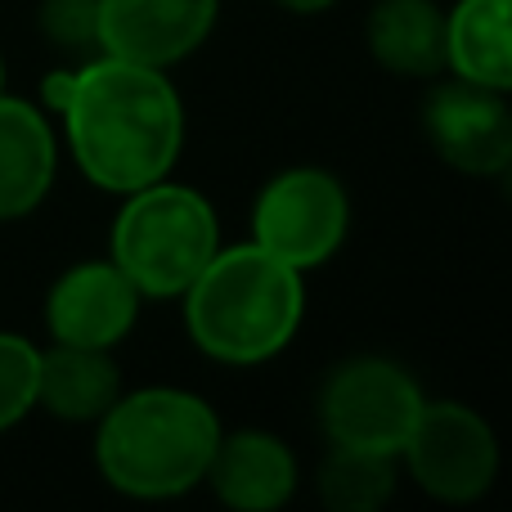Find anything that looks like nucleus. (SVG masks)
I'll use <instances>...</instances> for the list:
<instances>
[{
	"label": "nucleus",
	"mask_w": 512,
	"mask_h": 512,
	"mask_svg": "<svg viewBox=\"0 0 512 512\" xmlns=\"http://www.w3.org/2000/svg\"><path fill=\"white\" fill-rule=\"evenodd\" d=\"M63 117L81 171L113 194H135L167 176L185 135V113L162 68L113 54L72 72Z\"/></svg>",
	"instance_id": "obj_1"
},
{
	"label": "nucleus",
	"mask_w": 512,
	"mask_h": 512,
	"mask_svg": "<svg viewBox=\"0 0 512 512\" xmlns=\"http://www.w3.org/2000/svg\"><path fill=\"white\" fill-rule=\"evenodd\" d=\"M194 342L212 360L261 364L292 342L301 324V270L265 252L261 243L216 252L185 292Z\"/></svg>",
	"instance_id": "obj_2"
},
{
	"label": "nucleus",
	"mask_w": 512,
	"mask_h": 512,
	"mask_svg": "<svg viewBox=\"0 0 512 512\" xmlns=\"http://www.w3.org/2000/svg\"><path fill=\"white\" fill-rule=\"evenodd\" d=\"M221 423L207 400L153 387L113 400L99 427V472L135 499H171L207 477Z\"/></svg>",
	"instance_id": "obj_3"
},
{
	"label": "nucleus",
	"mask_w": 512,
	"mask_h": 512,
	"mask_svg": "<svg viewBox=\"0 0 512 512\" xmlns=\"http://www.w3.org/2000/svg\"><path fill=\"white\" fill-rule=\"evenodd\" d=\"M221 252L216 212L185 185H153L126 198L113 225V265L140 288V297H180Z\"/></svg>",
	"instance_id": "obj_4"
},
{
	"label": "nucleus",
	"mask_w": 512,
	"mask_h": 512,
	"mask_svg": "<svg viewBox=\"0 0 512 512\" xmlns=\"http://www.w3.org/2000/svg\"><path fill=\"white\" fill-rule=\"evenodd\" d=\"M423 405V391L405 369L387 360H351L324 387V432L346 450H373L396 459Z\"/></svg>",
	"instance_id": "obj_5"
},
{
	"label": "nucleus",
	"mask_w": 512,
	"mask_h": 512,
	"mask_svg": "<svg viewBox=\"0 0 512 512\" xmlns=\"http://www.w3.org/2000/svg\"><path fill=\"white\" fill-rule=\"evenodd\" d=\"M346 189L328 171H283L261 189L252 212V243L288 261L292 270H315L346 239Z\"/></svg>",
	"instance_id": "obj_6"
},
{
	"label": "nucleus",
	"mask_w": 512,
	"mask_h": 512,
	"mask_svg": "<svg viewBox=\"0 0 512 512\" xmlns=\"http://www.w3.org/2000/svg\"><path fill=\"white\" fill-rule=\"evenodd\" d=\"M414 481L427 495L445 499V504H468L481 499L495 486L499 472V445L495 432L486 427V418L472 414L468 405H423L409 441L400 445Z\"/></svg>",
	"instance_id": "obj_7"
},
{
	"label": "nucleus",
	"mask_w": 512,
	"mask_h": 512,
	"mask_svg": "<svg viewBox=\"0 0 512 512\" xmlns=\"http://www.w3.org/2000/svg\"><path fill=\"white\" fill-rule=\"evenodd\" d=\"M423 117L436 153L450 167L468 176H495L512 167V113L504 108L499 90L459 77L432 90Z\"/></svg>",
	"instance_id": "obj_8"
},
{
	"label": "nucleus",
	"mask_w": 512,
	"mask_h": 512,
	"mask_svg": "<svg viewBox=\"0 0 512 512\" xmlns=\"http://www.w3.org/2000/svg\"><path fill=\"white\" fill-rule=\"evenodd\" d=\"M216 23V0H99L104 54L144 68L194 54Z\"/></svg>",
	"instance_id": "obj_9"
},
{
	"label": "nucleus",
	"mask_w": 512,
	"mask_h": 512,
	"mask_svg": "<svg viewBox=\"0 0 512 512\" xmlns=\"http://www.w3.org/2000/svg\"><path fill=\"white\" fill-rule=\"evenodd\" d=\"M140 310V288L113 261H90L68 270L50 292V328L59 342L99 346L122 342Z\"/></svg>",
	"instance_id": "obj_10"
},
{
	"label": "nucleus",
	"mask_w": 512,
	"mask_h": 512,
	"mask_svg": "<svg viewBox=\"0 0 512 512\" xmlns=\"http://www.w3.org/2000/svg\"><path fill=\"white\" fill-rule=\"evenodd\" d=\"M207 481L230 508L270 512L288 504L292 490H297V463H292V450L279 436L239 432L216 441V454L207 463Z\"/></svg>",
	"instance_id": "obj_11"
},
{
	"label": "nucleus",
	"mask_w": 512,
	"mask_h": 512,
	"mask_svg": "<svg viewBox=\"0 0 512 512\" xmlns=\"http://www.w3.org/2000/svg\"><path fill=\"white\" fill-rule=\"evenodd\" d=\"M54 180V140L23 99H0V221L32 212Z\"/></svg>",
	"instance_id": "obj_12"
},
{
	"label": "nucleus",
	"mask_w": 512,
	"mask_h": 512,
	"mask_svg": "<svg viewBox=\"0 0 512 512\" xmlns=\"http://www.w3.org/2000/svg\"><path fill=\"white\" fill-rule=\"evenodd\" d=\"M445 63L463 81L512 90V0H459L445 18Z\"/></svg>",
	"instance_id": "obj_13"
},
{
	"label": "nucleus",
	"mask_w": 512,
	"mask_h": 512,
	"mask_svg": "<svg viewBox=\"0 0 512 512\" xmlns=\"http://www.w3.org/2000/svg\"><path fill=\"white\" fill-rule=\"evenodd\" d=\"M117 387H122L117 382V364L99 346L59 342L50 355H41L36 400L59 418H72V423L104 418L117 400Z\"/></svg>",
	"instance_id": "obj_14"
},
{
	"label": "nucleus",
	"mask_w": 512,
	"mask_h": 512,
	"mask_svg": "<svg viewBox=\"0 0 512 512\" xmlns=\"http://www.w3.org/2000/svg\"><path fill=\"white\" fill-rule=\"evenodd\" d=\"M369 50L400 77H432L445 68V14L432 0H378L369 14Z\"/></svg>",
	"instance_id": "obj_15"
},
{
	"label": "nucleus",
	"mask_w": 512,
	"mask_h": 512,
	"mask_svg": "<svg viewBox=\"0 0 512 512\" xmlns=\"http://www.w3.org/2000/svg\"><path fill=\"white\" fill-rule=\"evenodd\" d=\"M391 490H396L391 454L333 445L324 472H319V495H324V504L333 512H373L387 504Z\"/></svg>",
	"instance_id": "obj_16"
},
{
	"label": "nucleus",
	"mask_w": 512,
	"mask_h": 512,
	"mask_svg": "<svg viewBox=\"0 0 512 512\" xmlns=\"http://www.w3.org/2000/svg\"><path fill=\"white\" fill-rule=\"evenodd\" d=\"M36 373H41L36 346L14 333H0V432L36 405Z\"/></svg>",
	"instance_id": "obj_17"
},
{
	"label": "nucleus",
	"mask_w": 512,
	"mask_h": 512,
	"mask_svg": "<svg viewBox=\"0 0 512 512\" xmlns=\"http://www.w3.org/2000/svg\"><path fill=\"white\" fill-rule=\"evenodd\" d=\"M45 32L68 50L99 45V0H50L41 14Z\"/></svg>",
	"instance_id": "obj_18"
},
{
	"label": "nucleus",
	"mask_w": 512,
	"mask_h": 512,
	"mask_svg": "<svg viewBox=\"0 0 512 512\" xmlns=\"http://www.w3.org/2000/svg\"><path fill=\"white\" fill-rule=\"evenodd\" d=\"M68 95H72V72H54V77L45 81V99H50V104L63 113V104H68Z\"/></svg>",
	"instance_id": "obj_19"
},
{
	"label": "nucleus",
	"mask_w": 512,
	"mask_h": 512,
	"mask_svg": "<svg viewBox=\"0 0 512 512\" xmlns=\"http://www.w3.org/2000/svg\"><path fill=\"white\" fill-rule=\"evenodd\" d=\"M283 9H297V14H319V9H328L333 0H279Z\"/></svg>",
	"instance_id": "obj_20"
},
{
	"label": "nucleus",
	"mask_w": 512,
	"mask_h": 512,
	"mask_svg": "<svg viewBox=\"0 0 512 512\" xmlns=\"http://www.w3.org/2000/svg\"><path fill=\"white\" fill-rule=\"evenodd\" d=\"M0 77H5V72H0Z\"/></svg>",
	"instance_id": "obj_21"
}]
</instances>
